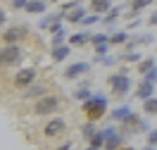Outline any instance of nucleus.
<instances>
[{
  "label": "nucleus",
  "mask_w": 157,
  "mask_h": 150,
  "mask_svg": "<svg viewBox=\"0 0 157 150\" xmlns=\"http://www.w3.org/2000/svg\"><path fill=\"white\" fill-rule=\"evenodd\" d=\"M105 110H107V98H105V95H100V93L90 95V98L83 102V112H86V117H88L90 121L100 119V117L105 114Z\"/></svg>",
  "instance_id": "f257e3e1"
},
{
  "label": "nucleus",
  "mask_w": 157,
  "mask_h": 150,
  "mask_svg": "<svg viewBox=\"0 0 157 150\" xmlns=\"http://www.w3.org/2000/svg\"><path fill=\"white\" fill-rule=\"evenodd\" d=\"M57 107H59V98H57V95H50V93H45L43 98L36 100V105H33V114L45 117V114L57 112Z\"/></svg>",
  "instance_id": "f03ea898"
},
{
  "label": "nucleus",
  "mask_w": 157,
  "mask_h": 150,
  "mask_svg": "<svg viewBox=\"0 0 157 150\" xmlns=\"http://www.w3.org/2000/svg\"><path fill=\"white\" fill-rule=\"evenodd\" d=\"M21 62V48L19 45H5L0 48V67H12Z\"/></svg>",
  "instance_id": "7ed1b4c3"
},
{
  "label": "nucleus",
  "mask_w": 157,
  "mask_h": 150,
  "mask_svg": "<svg viewBox=\"0 0 157 150\" xmlns=\"http://www.w3.org/2000/svg\"><path fill=\"white\" fill-rule=\"evenodd\" d=\"M109 86L114 90V95H126V90L131 88V79H128V74H112Z\"/></svg>",
  "instance_id": "20e7f679"
},
{
  "label": "nucleus",
  "mask_w": 157,
  "mask_h": 150,
  "mask_svg": "<svg viewBox=\"0 0 157 150\" xmlns=\"http://www.w3.org/2000/svg\"><path fill=\"white\" fill-rule=\"evenodd\" d=\"M33 81H36V69H33V67H24V69L17 71V76H14V86H19V88H29Z\"/></svg>",
  "instance_id": "39448f33"
},
{
  "label": "nucleus",
  "mask_w": 157,
  "mask_h": 150,
  "mask_svg": "<svg viewBox=\"0 0 157 150\" xmlns=\"http://www.w3.org/2000/svg\"><path fill=\"white\" fill-rule=\"evenodd\" d=\"M150 124L145 119H140L138 114H131L126 121H124V133H136V131H147Z\"/></svg>",
  "instance_id": "423d86ee"
},
{
  "label": "nucleus",
  "mask_w": 157,
  "mask_h": 150,
  "mask_svg": "<svg viewBox=\"0 0 157 150\" xmlns=\"http://www.w3.org/2000/svg\"><path fill=\"white\" fill-rule=\"evenodd\" d=\"M24 36H26V26H10L2 33V40H5V45H17Z\"/></svg>",
  "instance_id": "0eeeda50"
},
{
  "label": "nucleus",
  "mask_w": 157,
  "mask_h": 150,
  "mask_svg": "<svg viewBox=\"0 0 157 150\" xmlns=\"http://www.w3.org/2000/svg\"><path fill=\"white\" fill-rule=\"evenodd\" d=\"M67 131V124H64V119H59V117H52V119L45 124V129H43V133L45 136H59V133H64Z\"/></svg>",
  "instance_id": "6e6552de"
},
{
  "label": "nucleus",
  "mask_w": 157,
  "mask_h": 150,
  "mask_svg": "<svg viewBox=\"0 0 157 150\" xmlns=\"http://www.w3.org/2000/svg\"><path fill=\"white\" fill-rule=\"evenodd\" d=\"M88 69H90L88 62H74V64L67 67L64 76H67V79H76V76H81V74H88Z\"/></svg>",
  "instance_id": "1a4fd4ad"
},
{
  "label": "nucleus",
  "mask_w": 157,
  "mask_h": 150,
  "mask_svg": "<svg viewBox=\"0 0 157 150\" xmlns=\"http://www.w3.org/2000/svg\"><path fill=\"white\" fill-rule=\"evenodd\" d=\"M121 10H124V7H112V10L109 12H105V26H107V31H112L114 29V21L119 19V14H121Z\"/></svg>",
  "instance_id": "9d476101"
},
{
  "label": "nucleus",
  "mask_w": 157,
  "mask_h": 150,
  "mask_svg": "<svg viewBox=\"0 0 157 150\" xmlns=\"http://www.w3.org/2000/svg\"><path fill=\"white\" fill-rule=\"evenodd\" d=\"M152 93H155V83L140 81V86H138V90H136L138 98H140V100H147V98H152Z\"/></svg>",
  "instance_id": "9b49d317"
},
{
  "label": "nucleus",
  "mask_w": 157,
  "mask_h": 150,
  "mask_svg": "<svg viewBox=\"0 0 157 150\" xmlns=\"http://www.w3.org/2000/svg\"><path fill=\"white\" fill-rule=\"evenodd\" d=\"M45 10H48V2L45 0H29V5H26L29 14H43Z\"/></svg>",
  "instance_id": "f8f14e48"
},
{
  "label": "nucleus",
  "mask_w": 157,
  "mask_h": 150,
  "mask_svg": "<svg viewBox=\"0 0 157 150\" xmlns=\"http://www.w3.org/2000/svg\"><path fill=\"white\" fill-rule=\"evenodd\" d=\"M93 38L88 31H78V33H71L69 36V45H86L88 40Z\"/></svg>",
  "instance_id": "ddd939ff"
},
{
  "label": "nucleus",
  "mask_w": 157,
  "mask_h": 150,
  "mask_svg": "<svg viewBox=\"0 0 157 150\" xmlns=\"http://www.w3.org/2000/svg\"><path fill=\"white\" fill-rule=\"evenodd\" d=\"M69 52H71V45H59V48H52V52H50V57L55 62H62L64 57H69Z\"/></svg>",
  "instance_id": "4468645a"
},
{
  "label": "nucleus",
  "mask_w": 157,
  "mask_h": 150,
  "mask_svg": "<svg viewBox=\"0 0 157 150\" xmlns=\"http://www.w3.org/2000/svg\"><path fill=\"white\" fill-rule=\"evenodd\" d=\"M152 0H128V7H131V17H138V12L145 10Z\"/></svg>",
  "instance_id": "2eb2a0df"
},
{
  "label": "nucleus",
  "mask_w": 157,
  "mask_h": 150,
  "mask_svg": "<svg viewBox=\"0 0 157 150\" xmlns=\"http://www.w3.org/2000/svg\"><path fill=\"white\" fill-rule=\"evenodd\" d=\"M131 114H133V112H131V107H128V105H119L117 110L112 112V117H114V119H119V121H126Z\"/></svg>",
  "instance_id": "dca6fc26"
},
{
  "label": "nucleus",
  "mask_w": 157,
  "mask_h": 150,
  "mask_svg": "<svg viewBox=\"0 0 157 150\" xmlns=\"http://www.w3.org/2000/svg\"><path fill=\"white\" fill-rule=\"evenodd\" d=\"M43 95H45V86H33V83H31L29 88H26V93H24V98H43Z\"/></svg>",
  "instance_id": "f3484780"
},
{
  "label": "nucleus",
  "mask_w": 157,
  "mask_h": 150,
  "mask_svg": "<svg viewBox=\"0 0 157 150\" xmlns=\"http://www.w3.org/2000/svg\"><path fill=\"white\" fill-rule=\"evenodd\" d=\"M83 17H86V10H83V7H76V10L67 12V21H69V24H76V21H83Z\"/></svg>",
  "instance_id": "a211bd4d"
},
{
  "label": "nucleus",
  "mask_w": 157,
  "mask_h": 150,
  "mask_svg": "<svg viewBox=\"0 0 157 150\" xmlns=\"http://www.w3.org/2000/svg\"><path fill=\"white\" fill-rule=\"evenodd\" d=\"M90 5H93V10L95 12H109L114 5H112V0H90Z\"/></svg>",
  "instance_id": "6ab92c4d"
},
{
  "label": "nucleus",
  "mask_w": 157,
  "mask_h": 150,
  "mask_svg": "<svg viewBox=\"0 0 157 150\" xmlns=\"http://www.w3.org/2000/svg\"><path fill=\"white\" fill-rule=\"evenodd\" d=\"M109 43H112V45H121V43H128V33H126V31H114V33L109 36Z\"/></svg>",
  "instance_id": "aec40b11"
},
{
  "label": "nucleus",
  "mask_w": 157,
  "mask_h": 150,
  "mask_svg": "<svg viewBox=\"0 0 157 150\" xmlns=\"http://www.w3.org/2000/svg\"><path fill=\"white\" fill-rule=\"evenodd\" d=\"M119 145H121V136H119L117 131H114V133H112V136L105 140V150H117Z\"/></svg>",
  "instance_id": "412c9836"
},
{
  "label": "nucleus",
  "mask_w": 157,
  "mask_h": 150,
  "mask_svg": "<svg viewBox=\"0 0 157 150\" xmlns=\"http://www.w3.org/2000/svg\"><path fill=\"white\" fill-rule=\"evenodd\" d=\"M143 112H145V114H157V98L143 100Z\"/></svg>",
  "instance_id": "4be33fe9"
},
{
  "label": "nucleus",
  "mask_w": 157,
  "mask_h": 150,
  "mask_svg": "<svg viewBox=\"0 0 157 150\" xmlns=\"http://www.w3.org/2000/svg\"><path fill=\"white\" fill-rule=\"evenodd\" d=\"M64 38H67V36H64V29H62V31H57V33H52L50 45H52V48H59V45H64Z\"/></svg>",
  "instance_id": "5701e85b"
},
{
  "label": "nucleus",
  "mask_w": 157,
  "mask_h": 150,
  "mask_svg": "<svg viewBox=\"0 0 157 150\" xmlns=\"http://www.w3.org/2000/svg\"><path fill=\"white\" fill-rule=\"evenodd\" d=\"M90 95H93V93L88 90V86H81V88H78L76 93H74V98H76V100H81V102H86V100H88Z\"/></svg>",
  "instance_id": "b1692460"
},
{
  "label": "nucleus",
  "mask_w": 157,
  "mask_h": 150,
  "mask_svg": "<svg viewBox=\"0 0 157 150\" xmlns=\"http://www.w3.org/2000/svg\"><path fill=\"white\" fill-rule=\"evenodd\" d=\"M152 67H155V60H152V57H147V60H140V62H138V71H140V74H145V71L152 69Z\"/></svg>",
  "instance_id": "393cba45"
},
{
  "label": "nucleus",
  "mask_w": 157,
  "mask_h": 150,
  "mask_svg": "<svg viewBox=\"0 0 157 150\" xmlns=\"http://www.w3.org/2000/svg\"><path fill=\"white\" fill-rule=\"evenodd\" d=\"M143 81H147V83H157V64L143 74Z\"/></svg>",
  "instance_id": "a878e982"
},
{
  "label": "nucleus",
  "mask_w": 157,
  "mask_h": 150,
  "mask_svg": "<svg viewBox=\"0 0 157 150\" xmlns=\"http://www.w3.org/2000/svg\"><path fill=\"white\" fill-rule=\"evenodd\" d=\"M121 62H140V55H138V52H133V50H131V52H124V55H121Z\"/></svg>",
  "instance_id": "bb28decb"
},
{
  "label": "nucleus",
  "mask_w": 157,
  "mask_h": 150,
  "mask_svg": "<svg viewBox=\"0 0 157 150\" xmlns=\"http://www.w3.org/2000/svg\"><path fill=\"white\" fill-rule=\"evenodd\" d=\"M95 133H98V131H95V124H93V121H88V124L83 126V138H93Z\"/></svg>",
  "instance_id": "cd10ccee"
},
{
  "label": "nucleus",
  "mask_w": 157,
  "mask_h": 150,
  "mask_svg": "<svg viewBox=\"0 0 157 150\" xmlns=\"http://www.w3.org/2000/svg\"><path fill=\"white\" fill-rule=\"evenodd\" d=\"M90 43H93V45H100V43H109V36H107V33H95V36L90 38Z\"/></svg>",
  "instance_id": "c85d7f7f"
},
{
  "label": "nucleus",
  "mask_w": 157,
  "mask_h": 150,
  "mask_svg": "<svg viewBox=\"0 0 157 150\" xmlns=\"http://www.w3.org/2000/svg\"><path fill=\"white\" fill-rule=\"evenodd\" d=\"M95 21H100V17H98V14H86V17H83V21H81V24H83V26H93Z\"/></svg>",
  "instance_id": "c756f323"
},
{
  "label": "nucleus",
  "mask_w": 157,
  "mask_h": 150,
  "mask_svg": "<svg viewBox=\"0 0 157 150\" xmlns=\"http://www.w3.org/2000/svg\"><path fill=\"white\" fill-rule=\"evenodd\" d=\"M76 7H81L78 0H71V2H64V5H62V10H64V12H71V10H76Z\"/></svg>",
  "instance_id": "7c9ffc66"
},
{
  "label": "nucleus",
  "mask_w": 157,
  "mask_h": 150,
  "mask_svg": "<svg viewBox=\"0 0 157 150\" xmlns=\"http://www.w3.org/2000/svg\"><path fill=\"white\" fill-rule=\"evenodd\" d=\"M112 43H100V45H95V55H107V50Z\"/></svg>",
  "instance_id": "2f4dec72"
},
{
  "label": "nucleus",
  "mask_w": 157,
  "mask_h": 150,
  "mask_svg": "<svg viewBox=\"0 0 157 150\" xmlns=\"http://www.w3.org/2000/svg\"><path fill=\"white\" fill-rule=\"evenodd\" d=\"M26 5H29V0H12V7L14 10H26Z\"/></svg>",
  "instance_id": "473e14b6"
},
{
  "label": "nucleus",
  "mask_w": 157,
  "mask_h": 150,
  "mask_svg": "<svg viewBox=\"0 0 157 150\" xmlns=\"http://www.w3.org/2000/svg\"><path fill=\"white\" fill-rule=\"evenodd\" d=\"M98 62H100V64H107V67H112V64H114V57H109V55H107V57H105V55H98Z\"/></svg>",
  "instance_id": "72a5a7b5"
},
{
  "label": "nucleus",
  "mask_w": 157,
  "mask_h": 150,
  "mask_svg": "<svg viewBox=\"0 0 157 150\" xmlns=\"http://www.w3.org/2000/svg\"><path fill=\"white\" fill-rule=\"evenodd\" d=\"M150 145H157V131H150Z\"/></svg>",
  "instance_id": "f704fd0d"
},
{
  "label": "nucleus",
  "mask_w": 157,
  "mask_h": 150,
  "mask_svg": "<svg viewBox=\"0 0 157 150\" xmlns=\"http://www.w3.org/2000/svg\"><path fill=\"white\" fill-rule=\"evenodd\" d=\"M147 24H150V26H157V12H152V17L147 19Z\"/></svg>",
  "instance_id": "c9c22d12"
},
{
  "label": "nucleus",
  "mask_w": 157,
  "mask_h": 150,
  "mask_svg": "<svg viewBox=\"0 0 157 150\" xmlns=\"http://www.w3.org/2000/svg\"><path fill=\"white\" fill-rule=\"evenodd\" d=\"M5 21H7V14H5V10H0V26H2Z\"/></svg>",
  "instance_id": "e433bc0d"
},
{
  "label": "nucleus",
  "mask_w": 157,
  "mask_h": 150,
  "mask_svg": "<svg viewBox=\"0 0 157 150\" xmlns=\"http://www.w3.org/2000/svg\"><path fill=\"white\" fill-rule=\"evenodd\" d=\"M59 150H71V140H69V143H64V145H59Z\"/></svg>",
  "instance_id": "4c0bfd02"
},
{
  "label": "nucleus",
  "mask_w": 157,
  "mask_h": 150,
  "mask_svg": "<svg viewBox=\"0 0 157 150\" xmlns=\"http://www.w3.org/2000/svg\"><path fill=\"white\" fill-rule=\"evenodd\" d=\"M145 150H157V145H145Z\"/></svg>",
  "instance_id": "58836bf2"
},
{
  "label": "nucleus",
  "mask_w": 157,
  "mask_h": 150,
  "mask_svg": "<svg viewBox=\"0 0 157 150\" xmlns=\"http://www.w3.org/2000/svg\"><path fill=\"white\" fill-rule=\"evenodd\" d=\"M86 150H100V148H93V145H90V148H86Z\"/></svg>",
  "instance_id": "ea45409f"
},
{
  "label": "nucleus",
  "mask_w": 157,
  "mask_h": 150,
  "mask_svg": "<svg viewBox=\"0 0 157 150\" xmlns=\"http://www.w3.org/2000/svg\"><path fill=\"white\" fill-rule=\"evenodd\" d=\"M126 150H133V148H126Z\"/></svg>",
  "instance_id": "a19ab883"
}]
</instances>
